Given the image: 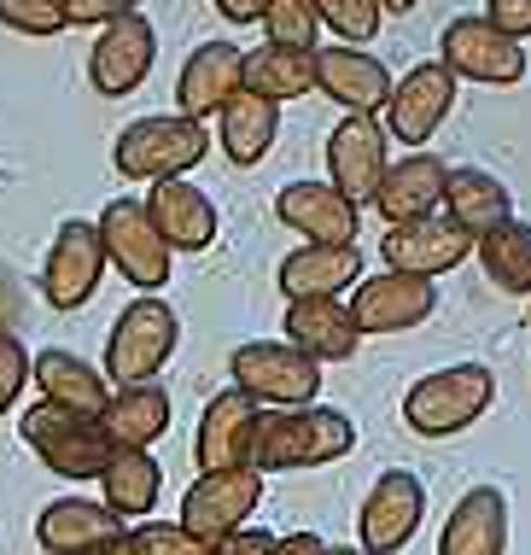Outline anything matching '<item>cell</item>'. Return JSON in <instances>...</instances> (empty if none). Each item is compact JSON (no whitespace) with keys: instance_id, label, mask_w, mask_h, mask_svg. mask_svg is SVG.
Listing matches in <instances>:
<instances>
[{"instance_id":"25","label":"cell","mask_w":531,"mask_h":555,"mask_svg":"<svg viewBox=\"0 0 531 555\" xmlns=\"http://www.w3.org/2000/svg\"><path fill=\"white\" fill-rule=\"evenodd\" d=\"M438 555H508V498L496 486L462 491L438 532Z\"/></svg>"},{"instance_id":"11","label":"cell","mask_w":531,"mask_h":555,"mask_svg":"<svg viewBox=\"0 0 531 555\" xmlns=\"http://www.w3.org/2000/svg\"><path fill=\"white\" fill-rule=\"evenodd\" d=\"M386 141H391V129L379 124V112H345V124L327 134V182L339 193H351L357 205H374V193L391 170Z\"/></svg>"},{"instance_id":"26","label":"cell","mask_w":531,"mask_h":555,"mask_svg":"<svg viewBox=\"0 0 531 555\" xmlns=\"http://www.w3.org/2000/svg\"><path fill=\"white\" fill-rule=\"evenodd\" d=\"M124 532V515L112 503H94V498H53L48 508L36 515V544L48 555H76L88 544H105V538Z\"/></svg>"},{"instance_id":"43","label":"cell","mask_w":531,"mask_h":555,"mask_svg":"<svg viewBox=\"0 0 531 555\" xmlns=\"http://www.w3.org/2000/svg\"><path fill=\"white\" fill-rule=\"evenodd\" d=\"M76 555H141V550H134L129 532H117V538H105V544H88V550H76Z\"/></svg>"},{"instance_id":"3","label":"cell","mask_w":531,"mask_h":555,"mask_svg":"<svg viewBox=\"0 0 531 555\" xmlns=\"http://www.w3.org/2000/svg\"><path fill=\"white\" fill-rule=\"evenodd\" d=\"M205 153H210V134H205L199 117L164 112V117H134V124L117 134L112 164H117V176L152 188V182H170V176L199 170Z\"/></svg>"},{"instance_id":"16","label":"cell","mask_w":531,"mask_h":555,"mask_svg":"<svg viewBox=\"0 0 531 555\" xmlns=\"http://www.w3.org/2000/svg\"><path fill=\"white\" fill-rule=\"evenodd\" d=\"M455 112V77L444 70V59H427V65H409V77H398L386 100V129L391 141H432L444 129V117Z\"/></svg>"},{"instance_id":"42","label":"cell","mask_w":531,"mask_h":555,"mask_svg":"<svg viewBox=\"0 0 531 555\" xmlns=\"http://www.w3.org/2000/svg\"><path fill=\"white\" fill-rule=\"evenodd\" d=\"M275 555H327V544H322L315 532H286Z\"/></svg>"},{"instance_id":"45","label":"cell","mask_w":531,"mask_h":555,"mask_svg":"<svg viewBox=\"0 0 531 555\" xmlns=\"http://www.w3.org/2000/svg\"><path fill=\"white\" fill-rule=\"evenodd\" d=\"M379 7H386V12H415L420 0H379Z\"/></svg>"},{"instance_id":"7","label":"cell","mask_w":531,"mask_h":555,"mask_svg":"<svg viewBox=\"0 0 531 555\" xmlns=\"http://www.w3.org/2000/svg\"><path fill=\"white\" fill-rule=\"evenodd\" d=\"M100 240H105V258H112V269L129 281V287L158 293L164 281H170L176 251H170V240L158 234L146 199H129V193H124V199L105 205V211H100Z\"/></svg>"},{"instance_id":"35","label":"cell","mask_w":531,"mask_h":555,"mask_svg":"<svg viewBox=\"0 0 531 555\" xmlns=\"http://www.w3.org/2000/svg\"><path fill=\"white\" fill-rule=\"evenodd\" d=\"M315 12H322V24L339 41H351V48L374 41L379 36V18H386V7H379V0H315Z\"/></svg>"},{"instance_id":"40","label":"cell","mask_w":531,"mask_h":555,"mask_svg":"<svg viewBox=\"0 0 531 555\" xmlns=\"http://www.w3.org/2000/svg\"><path fill=\"white\" fill-rule=\"evenodd\" d=\"M275 550H281V538H269L257 527H239V532L217 538V555H275Z\"/></svg>"},{"instance_id":"22","label":"cell","mask_w":531,"mask_h":555,"mask_svg":"<svg viewBox=\"0 0 531 555\" xmlns=\"http://www.w3.org/2000/svg\"><path fill=\"white\" fill-rule=\"evenodd\" d=\"M275 217L303 240H357L362 205L333 182H286L275 193Z\"/></svg>"},{"instance_id":"13","label":"cell","mask_w":531,"mask_h":555,"mask_svg":"<svg viewBox=\"0 0 531 555\" xmlns=\"http://www.w3.org/2000/svg\"><path fill=\"white\" fill-rule=\"evenodd\" d=\"M420 515H427V486L420 474L409 468H386L368 486L362 498V515H357V532H362V550L374 555H398L409 550V538L420 532Z\"/></svg>"},{"instance_id":"18","label":"cell","mask_w":531,"mask_h":555,"mask_svg":"<svg viewBox=\"0 0 531 555\" xmlns=\"http://www.w3.org/2000/svg\"><path fill=\"white\" fill-rule=\"evenodd\" d=\"M239 88H246V48H234V41H199V48L187 53V65H181V77H176V112L205 124V117H217Z\"/></svg>"},{"instance_id":"4","label":"cell","mask_w":531,"mask_h":555,"mask_svg":"<svg viewBox=\"0 0 531 555\" xmlns=\"http://www.w3.org/2000/svg\"><path fill=\"white\" fill-rule=\"evenodd\" d=\"M18 433H24V444L36 450L59 479H100L105 462H112V450H117L100 415L65 410V403H48V398L29 403Z\"/></svg>"},{"instance_id":"27","label":"cell","mask_w":531,"mask_h":555,"mask_svg":"<svg viewBox=\"0 0 531 555\" xmlns=\"http://www.w3.org/2000/svg\"><path fill=\"white\" fill-rule=\"evenodd\" d=\"M275 134H281V106H275V100H263V94H251V88H239V94L217 112L222 158L239 164V170L263 164L269 146H275Z\"/></svg>"},{"instance_id":"36","label":"cell","mask_w":531,"mask_h":555,"mask_svg":"<svg viewBox=\"0 0 531 555\" xmlns=\"http://www.w3.org/2000/svg\"><path fill=\"white\" fill-rule=\"evenodd\" d=\"M129 538L141 555H217V544H205V538L187 532L181 520H141Z\"/></svg>"},{"instance_id":"14","label":"cell","mask_w":531,"mask_h":555,"mask_svg":"<svg viewBox=\"0 0 531 555\" xmlns=\"http://www.w3.org/2000/svg\"><path fill=\"white\" fill-rule=\"evenodd\" d=\"M257 503H263V474L257 468L199 474L187 486V498H181V527L199 532L205 544H217V538L246 527V515H257Z\"/></svg>"},{"instance_id":"28","label":"cell","mask_w":531,"mask_h":555,"mask_svg":"<svg viewBox=\"0 0 531 555\" xmlns=\"http://www.w3.org/2000/svg\"><path fill=\"white\" fill-rule=\"evenodd\" d=\"M29 380L41 386L48 403H65V410H82V415H105V403H112V392H117V386L76 351H36Z\"/></svg>"},{"instance_id":"38","label":"cell","mask_w":531,"mask_h":555,"mask_svg":"<svg viewBox=\"0 0 531 555\" xmlns=\"http://www.w3.org/2000/svg\"><path fill=\"white\" fill-rule=\"evenodd\" d=\"M29 369H36V357L24 351V339L0 327V415H7L12 403H18V392L29 386Z\"/></svg>"},{"instance_id":"44","label":"cell","mask_w":531,"mask_h":555,"mask_svg":"<svg viewBox=\"0 0 531 555\" xmlns=\"http://www.w3.org/2000/svg\"><path fill=\"white\" fill-rule=\"evenodd\" d=\"M327 555H374V550H362V544H327Z\"/></svg>"},{"instance_id":"24","label":"cell","mask_w":531,"mask_h":555,"mask_svg":"<svg viewBox=\"0 0 531 555\" xmlns=\"http://www.w3.org/2000/svg\"><path fill=\"white\" fill-rule=\"evenodd\" d=\"M146 211H152V222H158V234L170 240V251H205L210 240H217V229H222V217H217V205H210V193L193 188L187 176L152 182Z\"/></svg>"},{"instance_id":"8","label":"cell","mask_w":531,"mask_h":555,"mask_svg":"<svg viewBox=\"0 0 531 555\" xmlns=\"http://www.w3.org/2000/svg\"><path fill=\"white\" fill-rule=\"evenodd\" d=\"M438 59L455 82H491V88H514L526 82V48L514 36H503L484 12L474 18H450L438 36Z\"/></svg>"},{"instance_id":"31","label":"cell","mask_w":531,"mask_h":555,"mask_svg":"<svg viewBox=\"0 0 531 555\" xmlns=\"http://www.w3.org/2000/svg\"><path fill=\"white\" fill-rule=\"evenodd\" d=\"M246 88L263 100H303L315 94V53L310 48H275V41H263V48L246 53Z\"/></svg>"},{"instance_id":"34","label":"cell","mask_w":531,"mask_h":555,"mask_svg":"<svg viewBox=\"0 0 531 555\" xmlns=\"http://www.w3.org/2000/svg\"><path fill=\"white\" fill-rule=\"evenodd\" d=\"M263 29H269V41H275V48H310L315 53L322 12H315V0H269Z\"/></svg>"},{"instance_id":"23","label":"cell","mask_w":531,"mask_h":555,"mask_svg":"<svg viewBox=\"0 0 531 555\" xmlns=\"http://www.w3.org/2000/svg\"><path fill=\"white\" fill-rule=\"evenodd\" d=\"M281 327H286V339H293L298 351L315 357V363H345V357H357V345H362V327H357L345 298H286Z\"/></svg>"},{"instance_id":"15","label":"cell","mask_w":531,"mask_h":555,"mask_svg":"<svg viewBox=\"0 0 531 555\" xmlns=\"http://www.w3.org/2000/svg\"><path fill=\"white\" fill-rule=\"evenodd\" d=\"M438 310V287L427 275H403V269H379L351 287V317L362 334H409Z\"/></svg>"},{"instance_id":"21","label":"cell","mask_w":531,"mask_h":555,"mask_svg":"<svg viewBox=\"0 0 531 555\" xmlns=\"http://www.w3.org/2000/svg\"><path fill=\"white\" fill-rule=\"evenodd\" d=\"M362 281L357 240H303L298 251L281 258V293L286 298H339Z\"/></svg>"},{"instance_id":"10","label":"cell","mask_w":531,"mask_h":555,"mask_svg":"<svg viewBox=\"0 0 531 555\" xmlns=\"http://www.w3.org/2000/svg\"><path fill=\"white\" fill-rule=\"evenodd\" d=\"M474 251H479V234H467L450 211L398 222V229H386V240H379V258H386V269H403V275H427V281L450 275V269L467 263Z\"/></svg>"},{"instance_id":"33","label":"cell","mask_w":531,"mask_h":555,"mask_svg":"<svg viewBox=\"0 0 531 555\" xmlns=\"http://www.w3.org/2000/svg\"><path fill=\"white\" fill-rule=\"evenodd\" d=\"M479 263L503 293L531 298V222L508 217V222H496L491 234H479Z\"/></svg>"},{"instance_id":"17","label":"cell","mask_w":531,"mask_h":555,"mask_svg":"<svg viewBox=\"0 0 531 555\" xmlns=\"http://www.w3.org/2000/svg\"><path fill=\"white\" fill-rule=\"evenodd\" d=\"M257 415L263 403L246 398L239 386H228L205 403L199 433H193V462L199 474H222V468H251V439H257Z\"/></svg>"},{"instance_id":"37","label":"cell","mask_w":531,"mask_h":555,"mask_svg":"<svg viewBox=\"0 0 531 555\" xmlns=\"http://www.w3.org/2000/svg\"><path fill=\"white\" fill-rule=\"evenodd\" d=\"M0 24L18 36H59V29H70V12L65 0H0Z\"/></svg>"},{"instance_id":"1","label":"cell","mask_w":531,"mask_h":555,"mask_svg":"<svg viewBox=\"0 0 531 555\" xmlns=\"http://www.w3.org/2000/svg\"><path fill=\"white\" fill-rule=\"evenodd\" d=\"M357 422L333 403H293V410H263L251 439V468L257 474H293V468H327L351 456Z\"/></svg>"},{"instance_id":"30","label":"cell","mask_w":531,"mask_h":555,"mask_svg":"<svg viewBox=\"0 0 531 555\" xmlns=\"http://www.w3.org/2000/svg\"><path fill=\"white\" fill-rule=\"evenodd\" d=\"M444 211L462 222L467 234H491L496 222L514 217V193L503 188V176L479 170V164H455L450 188H444Z\"/></svg>"},{"instance_id":"9","label":"cell","mask_w":531,"mask_h":555,"mask_svg":"<svg viewBox=\"0 0 531 555\" xmlns=\"http://www.w3.org/2000/svg\"><path fill=\"white\" fill-rule=\"evenodd\" d=\"M112 269L105 258V240H100V222L88 217H65L48 246V263H41V298L53 310H82L88 298L100 293V275Z\"/></svg>"},{"instance_id":"20","label":"cell","mask_w":531,"mask_h":555,"mask_svg":"<svg viewBox=\"0 0 531 555\" xmlns=\"http://www.w3.org/2000/svg\"><path fill=\"white\" fill-rule=\"evenodd\" d=\"M444 188H450V164L438 153H427V146H415L409 158H398L386 170V182H379V193H374V211L398 229V222L444 211Z\"/></svg>"},{"instance_id":"39","label":"cell","mask_w":531,"mask_h":555,"mask_svg":"<svg viewBox=\"0 0 531 555\" xmlns=\"http://www.w3.org/2000/svg\"><path fill=\"white\" fill-rule=\"evenodd\" d=\"M484 18L503 29V36L526 41L531 36V0H484Z\"/></svg>"},{"instance_id":"6","label":"cell","mask_w":531,"mask_h":555,"mask_svg":"<svg viewBox=\"0 0 531 555\" xmlns=\"http://www.w3.org/2000/svg\"><path fill=\"white\" fill-rule=\"evenodd\" d=\"M181 345V322L176 310L164 305L158 293H141L124 317L112 322V339H105V380L112 386H141L152 380Z\"/></svg>"},{"instance_id":"12","label":"cell","mask_w":531,"mask_h":555,"mask_svg":"<svg viewBox=\"0 0 531 555\" xmlns=\"http://www.w3.org/2000/svg\"><path fill=\"white\" fill-rule=\"evenodd\" d=\"M152 59H158V29H152L146 12H124L100 29L94 53H88V82L105 100H124L152 77Z\"/></svg>"},{"instance_id":"19","label":"cell","mask_w":531,"mask_h":555,"mask_svg":"<svg viewBox=\"0 0 531 555\" xmlns=\"http://www.w3.org/2000/svg\"><path fill=\"white\" fill-rule=\"evenodd\" d=\"M315 88H322L333 106H345V112H386L398 77H391L374 53L339 41V48H315Z\"/></svg>"},{"instance_id":"32","label":"cell","mask_w":531,"mask_h":555,"mask_svg":"<svg viewBox=\"0 0 531 555\" xmlns=\"http://www.w3.org/2000/svg\"><path fill=\"white\" fill-rule=\"evenodd\" d=\"M158 491H164V468L152 462V450H112L100 474V498L117 508L124 520H141L158 508Z\"/></svg>"},{"instance_id":"2","label":"cell","mask_w":531,"mask_h":555,"mask_svg":"<svg viewBox=\"0 0 531 555\" xmlns=\"http://www.w3.org/2000/svg\"><path fill=\"white\" fill-rule=\"evenodd\" d=\"M496 398V374L484 363H450V369H432L420 374L415 386L403 392V422L409 433L420 439H450V433H467L491 410Z\"/></svg>"},{"instance_id":"29","label":"cell","mask_w":531,"mask_h":555,"mask_svg":"<svg viewBox=\"0 0 531 555\" xmlns=\"http://www.w3.org/2000/svg\"><path fill=\"white\" fill-rule=\"evenodd\" d=\"M100 422H105V433H112L117 450H152L164 433H170V392H164L158 380L117 386Z\"/></svg>"},{"instance_id":"5","label":"cell","mask_w":531,"mask_h":555,"mask_svg":"<svg viewBox=\"0 0 531 555\" xmlns=\"http://www.w3.org/2000/svg\"><path fill=\"white\" fill-rule=\"evenodd\" d=\"M228 374L246 398H257L263 410H293V403L322 398V363L310 351H298L293 339H251L228 357Z\"/></svg>"},{"instance_id":"41","label":"cell","mask_w":531,"mask_h":555,"mask_svg":"<svg viewBox=\"0 0 531 555\" xmlns=\"http://www.w3.org/2000/svg\"><path fill=\"white\" fill-rule=\"evenodd\" d=\"M217 12H222L228 24H263L269 0H217Z\"/></svg>"}]
</instances>
